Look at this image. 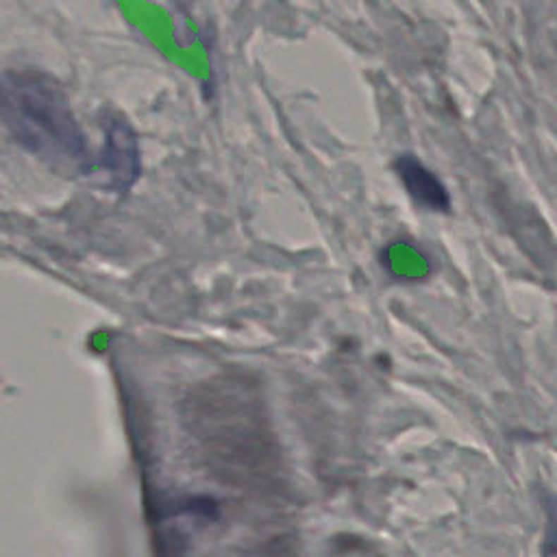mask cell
Segmentation results:
<instances>
[{"instance_id": "6da1fadb", "label": "cell", "mask_w": 557, "mask_h": 557, "mask_svg": "<svg viewBox=\"0 0 557 557\" xmlns=\"http://www.w3.org/2000/svg\"><path fill=\"white\" fill-rule=\"evenodd\" d=\"M0 120L42 159L77 170L87 168L85 135L55 79L35 70L0 74Z\"/></svg>"}, {"instance_id": "5b68a950", "label": "cell", "mask_w": 557, "mask_h": 557, "mask_svg": "<svg viewBox=\"0 0 557 557\" xmlns=\"http://www.w3.org/2000/svg\"><path fill=\"white\" fill-rule=\"evenodd\" d=\"M551 542H557V501L551 505Z\"/></svg>"}, {"instance_id": "277c9868", "label": "cell", "mask_w": 557, "mask_h": 557, "mask_svg": "<svg viewBox=\"0 0 557 557\" xmlns=\"http://www.w3.org/2000/svg\"><path fill=\"white\" fill-rule=\"evenodd\" d=\"M105 161H107V168L111 170V176H116L120 183H124V179L131 181L137 172L135 137L122 120H111L109 129H107Z\"/></svg>"}, {"instance_id": "7a4b0ae2", "label": "cell", "mask_w": 557, "mask_h": 557, "mask_svg": "<svg viewBox=\"0 0 557 557\" xmlns=\"http://www.w3.org/2000/svg\"><path fill=\"white\" fill-rule=\"evenodd\" d=\"M220 408L226 418L205 405L207 448L218 458V464L229 468L233 481L242 484H270L272 472L276 470L274 451L270 446L268 422L259 414V403L252 398L246 388H226V403L220 400Z\"/></svg>"}, {"instance_id": "3957f363", "label": "cell", "mask_w": 557, "mask_h": 557, "mask_svg": "<svg viewBox=\"0 0 557 557\" xmlns=\"http://www.w3.org/2000/svg\"><path fill=\"white\" fill-rule=\"evenodd\" d=\"M400 181L412 194L416 202H420L422 207L434 209V212H446L451 207V200L446 194V188L438 181V176L427 170L416 157L412 155H403L394 164Z\"/></svg>"}]
</instances>
